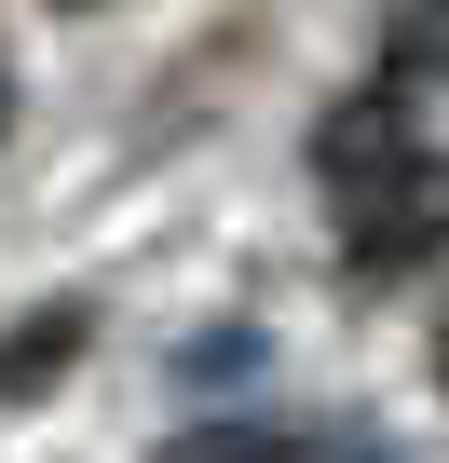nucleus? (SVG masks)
I'll use <instances>...</instances> for the list:
<instances>
[{
  "mask_svg": "<svg viewBox=\"0 0 449 463\" xmlns=\"http://www.w3.org/2000/svg\"><path fill=\"white\" fill-rule=\"evenodd\" d=\"M435 232H449V177L435 164H381V191L354 204V260H408Z\"/></svg>",
  "mask_w": 449,
  "mask_h": 463,
  "instance_id": "f257e3e1",
  "label": "nucleus"
},
{
  "mask_svg": "<svg viewBox=\"0 0 449 463\" xmlns=\"http://www.w3.org/2000/svg\"><path fill=\"white\" fill-rule=\"evenodd\" d=\"M381 69H395V82H435V69H449V0H408V14L381 28Z\"/></svg>",
  "mask_w": 449,
  "mask_h": 463,
  "instance_id": "f03ea898",
  "label": "nucleus"
},
{
  "mask_svg": "<svg viewBox=\"0 0 449 463\" xmlns=\"http://www.w3.org/2000/svg\"><path fill=\"white\" fill-rule=\"evenodd\" d=\"M273 463H341V449H273Z\"/></svg>",
  "mask_w": 449,
  "mask_h": 463,
  "instance_id": "7ed1b4c3",
  "label": "nucleus"
},
{
  "mask_svg": "<svg viewBox=\"0 0 449 463\" xmlns=\"http://www.w3.org/2000/svg\"><path fill=\"white\" fill-rule=\"evenodd\" d=\"M55 14H109V0H55Z\"/></svg>",
  "mask_w": 449,
  "mask_h": 463,
  "instance_id": "20e7f679",
  "label": "nucleus"
}]
</instances>
